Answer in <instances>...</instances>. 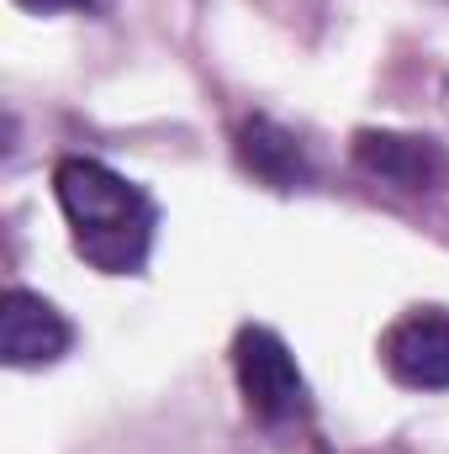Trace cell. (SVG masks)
<instances>
[{
  "label": "cell",
  "mask_w": 449,
  "mask_h": 454,
  "mask_svg": "<svg viewBox=\"0 0 449 454\" xmlns=\"http://www.w3.org/2000/svg\"><path fill=\"white\" fill-rule=\"evenodd\" d=\"M53 196L64 207V223L75 238V254L101 275H143L154 238H159V207L154 196L116 175L112 164L69 153L53 169Z\"/></svg>",
  "instance_id": "6da1fadb"
},
{
  "label": "cell",
  "mask_w": 449,
  "mask_h": 454,
  "mask_svg": "<svg viewBox=\"0 0 449 454\" xmlns=\"http://www.w3.org/2000/svg\"><path fill=\"white\" fill-rule=\"evenodd\" d=\"M232 375L243 391V407L259 423H296L307 418V380L291 359V348L270 328H238L232 339Z\"/></svg>",
  "instance_id": "7a4b0ae2"
},
{
  "label": "cell",
  "mask_w": 449,
  "mask_h": 454,
  "mask_svg": "<svg viewBox=\"0 0 449 454\" xmlns=\"http://www.w3.org/2000/svg\"><path fill=\"white\" fill-rule=\"evenodd\" d=\"M381 359L397 386L407 391H449V312L445 307H418L391 323L381 339Z\"/></svg>",
  "instance_id": "3957f363"
},
{
  "label": "cell",
  "mask_w": 449,
  "mask_h": 454,
  "mask_svg": "<svg viewBox=\"0 0 449 454\" xmlns=\"http://www.w3.org/2000/svg\"><path fill=\"white\" fill-rule=\"evenodd\" d=\"M69 343H75V328H69V317L53 301H43L37 291H21V286L5 291V307H0V359L11 370H43V364L64 359Z\"/></svg>",
  "instance_id": "277c9868"
},
{
  "label": "cell",
  "mask_w": 449,
  "mask_h": 454,
  "mask_svg": "<svg viewBox=\"0 0 449 454\" xmlns=\"http://www.w3.org/2000/svg\"><path fill=\"white\" fill-rule=\"evenodd\" d=\"M354 164L391 191H434L445 180V148L418 132H354Z\"/></svg>",
  "instance_id": "5b68a950"
},
{
  "label": "cell",
  "mask_w": 449,
  "mask_h": 454,
  "mask_svg": "<svg viewBox=\"0 0 449 454\" xmlns=\"http://www.w3.org/2000/svg\"><path fill=\"white\" fill-rule=\"evenodd\" d=\"M238 164H243L254 180L275 185V191H296V185L312 180V164H307L302 137L286 132V127L270 121V116H248V121L238 127Z\"/></svg>",
  "instance_id": "8992f818"
},
{
  "label": "cell",
  "mask_w": 449,
  "mask_h": 454,
  "mask_svg": "<svg viewBox=\"0 0 449 454\" xmlns=\"http://www.w3.org/2000/svg\"><path fill=\"white\" fill-rule=\"evenodd\" d=\"M21 11H37V16H53V11H101L106 0H16Z\"/></svg>",
  "instance_id": "52a82bcc"
}]
</instances>
